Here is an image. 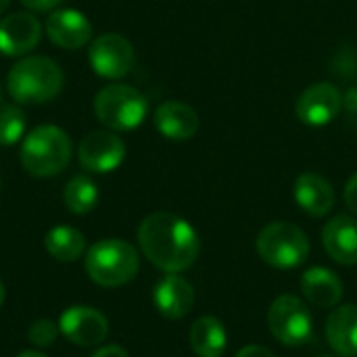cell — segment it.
I'll list each match as a JSON object with an SVG mask.
<instances>
[{
	"mask_svg": "<svg viewBox=\"0 0 357 357\" xmlns=\"http://www.w3.org/2000/svg\"><path fill=\"white\" fill-rule=\"evenodd\" d=\"M138 245L144 257L165 274L188 270L201 253L197 230L172 211L146 215L138 226Z\"/></svg>",
	"mask_w": 357,
	"mask_h": 357,
	"instance_id": "cell-1",
	"label": "cell"
},
{
	"mask_svg": "<svg viewBox=\"0 0 357 357\" xmlns=\"http://www.w3.org/2000/svg\"><path fill=\"white\" fill-rule=\"evenodd\" d=\"M293 197H295L297 205L312 218L328 215L337 201L333 184L324 176L314 174V172H305L295 180Z\"/></svg>",
	"mask_w": 357,
	"mask_h": 357,
	"instance_id": "cell-15",
	"label": "cell"
},
{
	"mask_svg": "<svg viewBox=\"0 0 357 357\" xmlns=\"http://www.w3.org/2000/svg\"><path fill=\"white\" fill-rule=\"evenodd\" d=\"M345 205L351 213L357 215V172L345 184Z\"/></svg>",
	"mask_w": 357,
	"mask_h": 357,
	"instance_id": "cell-25",
	"label": "cell"
},
{
	"mask_svg": "<svg viewBox=\"0 0 357 357\" xmlns=\"http://www.w3.org/2000/svg\"><path fill=\"white\" fill-rule=\"evenodd\" d=\"M46 33L52 44L67 50H77L90 42L92 23L75 8H56L46 21Z\"/></svg>",
	"mask_w": 357,
	"mask_h": 357,
	"instance_id": "cell-13",
	"label": "cell"
},
{
	"mask_svg": "<svg viewBox=\"0 0 357 357\" xmlns=\"http://www.w3.org/2000/svg\"><path fill=\"white\" fill-rule=\"evenodd\" d=\"M59 333L77 347H94L107 339L109 322L94 307L71 305L59 318Z\"/></svg>",
	"mask_w": 357,
	"mask_h": 357,
	"instance_id": "cell-11",
	"label": "cell"
},
{
	"mask_svg": "<svg viewBox=\"0 0 357 357\" xmlns=\"http://www.w3.org/2000/svg\"><path fill=\"white\" fill-rule=\"evenodd\" d=\"M59 337V324L42 318V320H36L29 331H27V339L36 345V347H50Z\"/></svg>",
	"mask_w": 357,
	"mask_h": 357,
	"instance_id": "cell-24",
	"label": "cell"
},
{
	"mask_svg": "<svg viewBox=\"0 0 357 357\" xmlns=\"http://www.w3.org/2000/svg\"><path fill=\"white\" fill-rule=\"evenodd\" d=\"M88 61L96 75L107 79H119L132 71L136 54L128 38L119 33H102L90 44Z\"/></svg>",
	"mask_w": 357,
	"mask_h": 357,
	"instance_id": "cell-8",
	"label": "cell"
},
{
	"mask_svg": "<svg viewBox=\"0 0 357 357\" xmlns=\"http://www.w3.org/2000/svg\"><path fill=\"white\" fill-rule=\"evenodd\" d=\"M77 159L88 172L109 174L126 159V144L113 130H94L79 142Z\"/></svg>",
	"mask_w": 357,
	"mask_h": 357,
	"instance_id": "cell-10",
	"label": "cell"
},
{
	"mask_svg": "<svg viewBox=\"0 0 357 357\" xmlns=\"http://www.w3.org/2000/svg\"><path fill=\"white\" fill-rule=\"evenodd\" d=\"M326 341L341 357H357V305H341L326 318Z\"/></svg>",
	"mask_w": 357,
	"mask_h": 357,
	"instance_id": "cell-19",
	"label": "cell"
},
{
	"mask_svg": "<svg viewBox=\"0 0 357 357\" xmlns=\"http://www.w3.org/2000/svg\"><path fill=\"white\" fill-rule=\"evenodd\" d=\"M322 357H331V356H322Z\"/></svg>",
	"mask_w": 357,
	"mask_h": 357,
	"instance_id": "cell-34",
	"label": "cell"
},
{
	"mask_svg": "<svg viewBox=\"0 0 357 357\" xmlns=\"http://www.w3.org/2000/svg\"><path fill=\"white\" fill-rule=\"evenodd\" d=\"M2 303H4V287L0 282V307H2Z\"/></svg>",
	"mask_w": 357,
	"mask_h": 357,
	"instance_id": "cell-32",
	"label": "cell"
},
{
	"mask_svg": "<svg viewBox=\"0 0 357 357\" xmlns=\"http://www.w3.org/2000/svg\"><path fill=\"white\" fill-rule=\"evenodd\" d=\"M27 130L25 113L19 105H0V144L10 146L23 138Z\"/></svg>",
	"mask_w": 357,
	"mask_h": 357,
	"instance_id": "cell-23",
	"label": "cell"
},
{
	"mask_svg": "<svg viewBox=\"0 0 357 357\" xmlns=\"http://www.w3.org/2000/svg\"><path fill=\"white\" fill-rule=\"evenodd\" d=\"M155 128L169 140H190L201 126L199 113L182 100H165L155 111Z\"/></svg>",
	"mask_w": 357,
	"mask_h": 357,
	"instance_id": "cell-16",
	"label": "cell"
},
{
	"mask_svg": "<svg viewBox=\"0 0 357 357\" xmlns=\"http://www.w3.org/2000/svg\"><path fill=\"white\" fill-rule=\"evenodd\" d=\"M17 357H48V356H44V354H40V351H23V354H19Z\"/></svg>",
	"mask_w": 357,
	"mask_h": 357,
	"instance_id": "cell-30",
	"label": "cell"
},
{
	"mask_svg": "<svg viewBox=\"0 0 357 357\" xmlns=\"http://www.w3.org/2000/svg\"><path fill=\"white\" fill-rule=\"evenodd\" d=\"M343 109V94L335 84L328 82H316L310 88H305L297 102H295V115L301 123L320 128L331 123Z\"/></svg>",
	"mask_w": 357,
	"mask_h": 357,
	"instance_id": "cell-9",
	"label": "cell"
},
{
	"mask_svg": "<svg viewBox=\"0 0 357 357\" xmlns=\"http://www.w3.org/2000/svg\"><path fill=\"white\" fill-rule=\"evenodd\" d=\"M94 113L105 128L113 132H130L144 121L149 100L140 90L128 84H109L94 96Z\"/></svg>",
	"mask_w": 357,
	"mask_h": 357,
	"instance_id": "cell-5",
	"label": "cell"
},
{
	"mask_svg": "<svg viewBox=\"0 0 357 357\" xmlns=\"http://www.w3.org/2000/svg\"><path fill=\"white\" fill-rule=\"evenodd\" d=\"M255 249L264 264L276 270H291L305 264L310 255V238L291 222H272L257 234Z\"/></svg>",
	"mask_w": 357,
	"mask_h": 357,
	"instance_id": "cell-6",
	"label": "cell"
},
{
	"mask_svg": "<svg viewBox=\"0 0 357 357\" xmlns=\"http://www.w3.org/2000/svg\"><path fill=\"white\" fill-rule=\"evenodd\" d=\"M322 245L331 259L341 266H357V220L337 215L322 230Z\"/></svg>",
	"mask_w": 357,
	"mask_h": 357,
	"instance_id": "cell-17",
	"label": "cell"
},
{
	"mask_svg": "<svg viewBox=\"0 0 357 357\" xmlns=\"http://www.w3.org/2000/svg\"><path fill=\"white\" fill-rule=\"evenodd\" d=\"M44 247L59 261H75L86 249V238L77 228L61 224L48 230L44 238Z\"/></svg>",
	"mask_w": 357,
	"mask_h": 357,
	"instance_id": "cell-21",
	"label": "cell"
},
{
	"mask_svg": "<svg viewBox=\"0 0 357 357\" xmlns=\"http://www.w3.org/2000/svg\"><path fill=\"white\" fill-rule=\"evenodd\" d=\"M153 303L167 320H182L195 305V289L184 276L167 274L157 282L153 291Z\"/></svg>",
	"mask_w": 357,
	"mask_h": 357,
	"instance_id": "cell-14",
	"label": "cell"
},
{
	"mask_svg": "<svg viewBox=\"0 0 357 357\" xmlns=\"http://www.w3.org/2000/svg\"><path fill=\"white\" fill-rule=\"evenodd\" d=\"M188 343L197 357H222L228 345V335L218 318L203 316L190 326Z\"/></svg>",
	"mask_w": 357,
	"mask_h": 357,
	"instance_id": "cell-20",
	"label": "cell"
},
{
	"mask_svg": "<svg viewBox=\"0 0 357 357\" xmlns=\"http://www.w3.org/2000/svg\"><path fill=\"white\" fill-rule=\"evenodd\" d=\"M343 109L349 115V119L357 123V84L343 94Z\"/></svg>",
	"mask_w": 357,
	"mask_h": 357,
	"instance_id": "cell-26",
	"label": "cell"
},
{
	"mask_svg": "<svg viewBox=\"0 0 357 357\" xmlns=\"http://www.w3.org/2000/svg\"><path fill=\"white\" fill-rule=\"evenodd\" d=\"M301 293L314 307L331 310L343 299V282L333 270L314 266L301 276Z\"/></svg>",
	"mask_w": 357,
	"mask_h": 357,
	"instance_id": "cell-18",
	"label": "cell"
},
{
	"mask_svg": "<svg viewBox=\"0 0 357 357\" xmlns=\"http://www.w3.org/2000/svg\"><path fill=\"white\" fill-rule=\"evenodd\" d=\"M40 38L42 25L29 13H13L0 19V52L6 56H23L31 52Z\"/></svg>",
	"mask_w": 357,
	"mask_h": 357,
	"instance_id": "cell-12",
	"label": "cell"
},
{
	"mask_svg": "<svg viewBox=\"0 0 357 357\" xmlns=\"http://www.w3.org/2000/svg\"><path fill=\"white\" fill-rule=\"evenodd\" d=\"M0 98H2V92H0Z\"/></svg>",
	"mask_w": 357,
	"mask_h": 357,
	"instance_id": "cell-33",
	"label": "cell"
},
{
	"mask_svg": "<svg viewBox=\"0 0 357 357\" xmlns=\"http://www.w3.org/2000/svg\"><path fill=\"white\" fill-rule=\"evenodd\" d=\"M63 0H21V4L29 10H36V13H48V10H54Z\"/></svg>",
	"mask_w": 357,
	"mask_h": 357,
	"instance_id": "cell-27",
	"label": "cell"
},
{
	"mask_svg": "<svg viewBox=\"0 0 357 357\" xmlns=\"http://www.w3.org/2000/svg\"><path fill=\"white\" fill-rule=\"evenodd\" d=\"M8 2H10V0H0V15H2L4 10H6V6H8Z\"/></svg>",
	"mask_w": 357,
	"mask_h": 357,
	"instance_id": "cell-31",
	"label": "cell"
},
{
	"mask_svg": "<svg viewBox=\"0 0 357 357\" xmlns=\"http://www.w3.org/2000/svg\"><path fill=\"white\" fill-rule=\"evenodd\" d=\"M71 153L73 149L67 132L50 123L38 126L21 144V163L27 174L36 178H50L69 165Z\"/></svg>",
	"mask_w": 357,
	"mask_h": 357,
	"instance_id": "cell-3",
	"label": "cell"
},
{
	"mask_svg": "<svg viewBox=\"0 0 357 357\" xmlns=\"http://www.w3.org/2000/svg\"><path fill=\"white\" fill-rule=\"evenodd\" d=\"M268 328L272 337L287 347H301L310 341L314 320L307 305L295 295H280L268 312Z\"/></svg>",
	"mask_w": 357,
	"mask_h": 357,
	"instance_id": "cell-7",
	"label": "cell"
},
{
	"mask_svg": "<svg viewBox=\"0 0 357 357\" xmlns=\"http://www.w3.org/2000/svg\"><path fill=\"white\" fill-rule=\"evenodd\" d=\"M92 357H130L128 356V351L123 349V347H119V345H105V347H100L96 354Z\"/></svg>",
	"mask_w": 357,
	"mask_h": 357,
	"instance_id": "cell-29",
	"label": "cell"
},
{
	"mask_svg": "<svg viewBox=\"0 0 357 357\" xmlns=\"http://www.w3.org/2000/svg\"><path fill=\"white\" fill-rule=\"evenodd\" d=\"M63 201H65V207L75 215L90 213L98 203V188L92 178L73 176L63 190Z\"/></svg>",
	"mask_w": 357,
	"mask_h": 357,
	"instance_id": "cell-22",
	"label": "cell"
},
{
	"mask_svg": "<svg viewBox=\"0 0 357 357\" xmlns=\"http://www.w3.org/2000/svg\"><path fill=\"white\" fill-rule=\"evenodd\" d=\"M6 86L17 105H44L63 90V71L48 56H25L8 71Z\"/></svg>",
	"mask_w": 357,
	"mask_h": 357,
	"instance_id": "cell-2",
	"label": "cell"
},
{
	"mask_svg": "<svg viewBox=\"0 0 357 357\" xmlns=\"http://www.w3.org/2000/svg\"><path fill=\"white\" fill-rule=\"evenodd\" d=\"M236 357H276V354L264 345H247L236 354Z\"/></svg>",
	"mask_w": 357,
	"mask_h": 357,
	"instance_id": "cell-28",
	"label": "cell"
},
{
	"mask_svg": "<svg viewBox=\"0 0 357 357\" xmlns=\"http://www.w3.org/2000/svg\"><path fill=\"white\" fill-rule=\"evenodd\" d=\"M140 268L138 251L121 238L94 243L86 253V272L98 287H121L136 278Z\"/></svg>",
	"mask_w": 357,
	"mask_h": 357,
	"instance_id": "cell-4",
	"label": "cell"
}]
</instances>
